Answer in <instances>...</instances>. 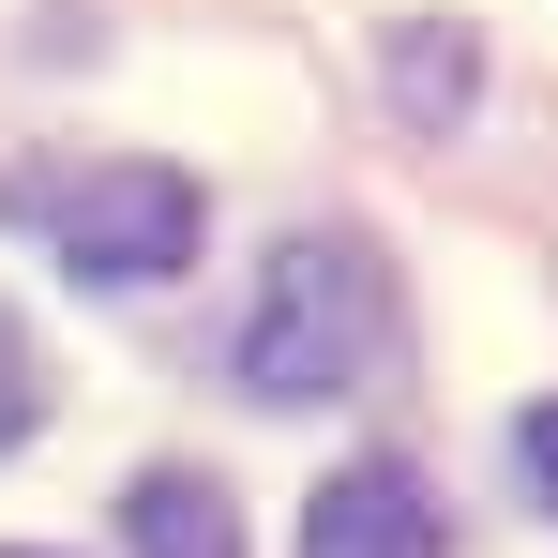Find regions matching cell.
<instances>
[{
  "label": "cell",
  "instance_id": "obj_1",
  "mask_svg": "<svg viewBox=\"0 0 558 558\" xmlns=\"http://www.w3.org/2000/svg\"><path fill=\"white\" fill-rule=\"evenodd\" d=\"M392 363V257L363 227H287L257 302H242V392L257 408H332Z\"/></svg>",
  "mask_w": 558,
  "mask_h": 558
},
{
  "label": "cell",
  "instance_id": "obj_2",
  "mask_svg": "<svg viewBox=\"0 0 558 558\" xmlns=\"http://www.w3.org/2000/svg\"><path fill=\"white\" fill-rule=\"evenodd\" d=\"M0 211H15L61 272H92V287H167V272L196 257V227H211L182 167H136V151H92V167H15Z\"/></svg>",
  "mask_w": 558,
  "mask_h": 558
},
{
  "label": "cell",
  "instance_id": "obj_3",
  "mask_svg": "<svg viewBox=\"0 0 558 558\" xmlns=\"http://www.w3.org/2000/svg\"><path fill=\"white\" fill-rule=\"evenodd\" d=\"M438 544H453L438 483H423V468H392V453L332 468V483L302 498V558H438Z\"/></svg>",
  "mask_w": 558,
  "mask_h": 558
},
{
  "label": "cell",
  "instance_id": "obj_4",
  "mask_svg": "<svg viewBox=\"0 0 558 558\" xmlns=\"http://www.w3.org/2000/svg\"><path fill=\"white\" fill-rule=\"evenodd\" d=\"M121 544H136V558H242V513H227V483H211V468H136Z\"/></svg>",
  "mask_w": 558,
  "mask_h": 558
},
{
  "label": "cell",
  "instance_id": "obj_5",
  "mask_svg": "<svg viewBox=\"0 0 558 558\" xmlns=\"http://www.w3.org/2000/svg\"><path fill=\"white\" fill-rule=\"evenodd\" d=\"M392 92H408V121H453L468 106V31H408L392 46Z\"/></svg>",
  "mask_w": 558,
  "mask_h": 558
},
{
  "label": "cell",
  "instance_id": "obj_6",
  "mask_svg": "<svg viewBox=\"0 0 558 558\" xmlns=\"http://www.w3.org/2000/svg\"><path fill=\"white\" fill-rule=\"evenodd\" d=\"M46 423V363H31V332H15V302H0V453Z\"/></svg>",
  "mask_w": 558,
  "mask_h": 558
},
{
  "label": "cell",
  "instance_id": "obj_7",
  "mask_svg": "<svg viewBox=\"0 0 558 558\" xmlns=\"http://www.w3.org/2000/svg\"><path fill=\"white\" fill-rule=\"evenodd\" d=\"M513 468H529V498H544V513H558V392H544V408H529V423H513Z\"/></svg>",
  "mask_w": 558,
  "mask_h": 558
}]
</instances>
